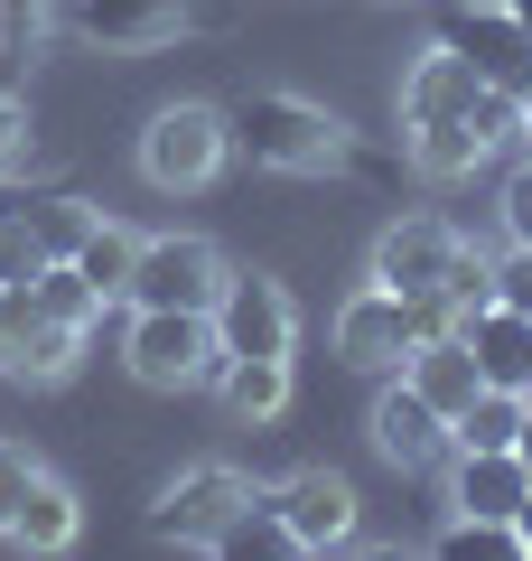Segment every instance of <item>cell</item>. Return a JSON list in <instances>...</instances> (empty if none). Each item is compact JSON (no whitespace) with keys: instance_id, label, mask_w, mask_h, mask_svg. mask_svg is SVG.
Returning <instances> with one entry per match:
<instances>
[{"instance_id":"603a6c76","label":"cell","mask_w":532,"mask_h":561,"mask_svg":"<svg viewBox=\"0 0 532 561\" xmlns=\"http://www.w3.org/2000/svg\"><path fill=\"white\" fill-rule=\"evenodd\" d=\"M66 262L94 280L103 300H122V280H131V262H140V234H131V225H113V216H94V225H84V243H76Z\"/></svg>"},{"instance_id":"484cf974","label":"cell","mask_w":532,"mask_h":561,"mask_svg":"<svg viewBox=\"0 0 532 561\" xmlns=\"http://www.w3.org/2000/svg\"><path fill=\"white\" fill-rule=\"evenodd\" d=\"M439 552H449V561H532L523 534H513V524H486V515H449Z\"/></svg>"},{"instance_id":"7c38bea8","label":"cell","mask_w":532,"mask_h":561,"mask_svg":"<svg viewBox=\"0 0 532 561\" xmlns=\"http://www.w3.org/2000/svg\"><path fill=\"white\" fill-rule=\"evenodd\" d=\"M458 243H467V234H458L449 216H393L374 234V280L402 290V300H420V290H439V272H449Z\"/></svg>"},{"instance_id":"9a60e30c","label":"cell","mask_w":532,"mask_h":561,"mask_svg":"<svg viewBox=\"0 0 532 561\" xmlns=\"http://www.w3.org/2000/svg\"><path fill=\"white\" fill-rule=\"evenodd\" d=\"M76 534H84V505H76V486L66 478H28L20 486V505H10V515H0V542H10V552H76Z\"/></svg>"},{"instance_id":"52a82bcc","label":"cell","mask_w":532,"mask_h":561,"mask_svg":"<svg viewBox=\"0 0 532 561\" xmlns=\"http://www.w3.org/2000/svg\"><path fill=\"white\" fill-rule=\"evenodd\" d=\"M216 346L224 356H290L299 346V309H290V290H280L271 272H224V290H216Z\"/></svg>"},{"instance_id":"f1b7e54d","label":"cell","mask_w":532,"mask_h":561,"mask_svg":"<svg viewBox=\"0 0 532 561\" xmlns=\"http://www.w3.org/2000/svg\"><path fill=\"white\" fill-rule=\"evenodd\" d=\"M47 28V0H0V66H20Z\"/></svg>"},{"instance_id":"8d00e7d4","label":"cell","mask_w":532,"mask_h":561,"mask_svg":"<svg viewBox=\"0 0 532 561\" xmlns=\"http://www.w3.org/2000/svg\"><path fill=\"white\" fill-rule=\"evenodd\" d=\"M523 140H532V84H523Z\"/></svg>"},{"instance_id":"30bf717a","label":"cell","mask_w":532,"mask_h":561,"mask_svg":"<svg viewBox=\"0 0 532 561\" xmlns=\"http://www.w3.org/2000/svg\"><path fill=\"white\" fill-rule=\"evenodd\" d=\"M336 356H346L355 375H393V365L412 356V300L383 290V280H365V290L336 309Z\"/></svg>"},{"instance_id":"1f68e13d","label":"cell","mask_w":532,"mask_h":561,"mask_svg":"<svg viewBox=\"0 0 532 561\" xmlns=\"http://www.w3.org/2000/svg\"><path fill=\"white\" fill-rule=\"evenodd\" d=\"M495 216H505V243H532V160L505 179V206H495Z\"/></svg>"},{"instance_id":"8992f818","label":"cell","mask_w":532,"mask_h":561,"mask_svg":"<svg viewBox=\"0 0 532 561\" xmlns=\"http://www.w3.org/2000/svg\"><path fill=\"white\" fill-rule=\"evenodd\" d=\"M243 505H253V478L224 468V459H197V468H177V478L150 496V534L159 542H216Z\"/></svg>"},{"instance_id":"8fae6325","label":"cell","mask_w":532,"mask_h":561,"mask_svg":"<svg viewBox=\"0 0 532 561\" xmlns=\"http://www.w3.org/2000/svg\"><path fill=\"white\" fill-rule=\"evenodd\" d=\"M262 496L280 505V524L299 534V552H336V542H355V486L336 478V468H290L280 486H262Z\"/></svg>"},{"instance_id":"9c48e42d","label":"cell","mask_w":532,"mask_h":561,"mask_svg":"<svg viewBox=\"0 0 532 561\" xmlns=\"http://www.w3.org/2000/svg\"><path fill=\"white\" fill-rule=\"evenodd\" d=\"M197 20V0H66V28L103 57H140V47H169L177 28Z\"/></svg>"},{"instance_id":"83f0119b","label":"cell","mask_w":532,"mask_h":561,"mask_svg":"<svg viewBox=\"0 0 532 561\" xmlns=\"http://www.w3.org/2000/svg\"><path fill=\"white\" fill-rule=\"evenodd\" d=\"M439 290H449V309L467 319V309H486V300H495V262L476 253V243H458V253H449V272H439Z\"/></svg>"},{"instance_id":"5bb4252c","label":"cell","mask_w":532,"mask_h":561,"mask_svg":"<svg viewBox=\"0 0 532 561\" xmlns=\"http://www.w3.org/2000/svg\"><path fill=\"white\" fill-rule=\"evenodd\" d=\"M523 496H532L523 449H449V505H458V515L513 524V505H523Z\"/></svg>"},{"instance_id":"44dd1931","label":"cell","mask_w":532,"mask_h":561,"mask_svg":"<svg viewBox=\"0 0 532 561\" xmlns=\"http://www.w3.org/2000/svg\"><path fill=\"white\" fill-rule=\"evenodd\" d=\"M523 412H532V393L486 383V393H476L467 412L449 421V449H513V440H523Z\"/></svg>"},{"instance_id":"e0dca14e","label":"cell","mask_w":532,"mask_h":561,"mask_svg":"<svg viewBox=\"0 0 532 561\" xmlns=\"http://www.w3.org/2000/svg\"><path fill=\"white\" fill-rule=\"evenodd\" d=\"M458 337H467V356H476L486 383H513V393H523V375H532V319H523V309L486 300V309L458 319Z\"/></svg>"},{"instance_id":"d6986e66","label":"cell","mask_w":532,"mask_h":561,"mask_svg":"<svg viewBox=\"0 0 532 561\" xmlns=\"http://www.w3.org/2000/svg\"><path fill=\"white\" fill-rule=\"evenodd\" d=\"M467 103H476V76H467L439 38L402 66V122H439V113H467Z\"/></svg>"},{"instance_id":"4fadbf2b","label":"cell","mask_w":532,"mask_h":561,"mask_svg":"<svg viewBox=\"0 0 532 561\" xmlns=\"http://www.w3.org/2000/svg\"><path fill=\"white\" fill-rule=\"evenodd\" d=\"M365 440H374L393 468H439V459H449V412H439V402H420L412 383L393 375V383L374 393V421H365Z\"/></svg>"},{"instance_id":"7402d4cb","label":"cell","mask_w":532,"mask_h":561,"mask_svg":"<svg viewBox=\"0 0 532 561\" xmlns=\"http://www.w3.org/2000/svg\"><path fill=\"white\" fill-rule=\"evenodd\" d=\"M206 552H224V561H290V552H299V534L280 524V505L253 486V505H243V515L224 524V534L206 542Z\"/></svg>"},{"instance_id":"7a4b0ae2","label":"cell","mask_w":532,"mask_h":561,"mask_svg":"<svg viewBox=\"0 0 532 561\" xmlns=\"http://www.w3.org/2000/svg\"><path fill=\"white\" fill-rule=\"evenodd\" d=\"M122 365H131V383H150V393L216 383L224 375L216 319H206V309H131V328H122Z\"/></svg>"},{"instance_id":"74e56055","label":"cell","mask_w":532,"mask_h":561,"mask_svg":"<svg viewBox=\"0 0 532 561\" xmlns=\"http://www.w3.org/2000/svg\"><path fill=\"white\" fill-rule=\"evenodd\" d=\"M513 20H523V28H532V0H513Z\"/></svg>"},{"instance_id":"f35d334b","label":"cell","mask_w":532,"mask_h":561,"mask_svg":"<svg viewBox=\"0 0 532 561\" xmlns=\"http://www.w3.org/2000/svg\"><path fill=\"white\" fill-rule=\"evenodd\" d=\"M0 290H10V280H0Z\"/></svg>"},{"instance_id":"5b68a950","label":"cell","mask_w":532,"mask_h":561,"mask_svg":"<svg viewBox=\"0 0 532 561\" xmlns=\"http://www.w3.org/2000/svg\"><path fill=\"white\" fill-rule=\"evenodd\" d=\"M224 272H234V262L206 234H150L140 262H131V280H122V300L131 309H216Z\"/></svg>"},{"instance_id":"e575fe53","label":"cell","mask_w":532,"mask_h":561,"mask_svg":"<svg viewBox=\"0 0 532 561\" xmlns=\"http://www.w3.org/2000/svg\"><path fill=\"white\" fill-rule=\"evenodd\" d=\"M20 206H28V197H20V187H10V179H0V225H10V216H20Z\"/></svg>"},{"instance_id":"836d02e7","label":"cell","mask_w":532,"mask_h":561,"mask_svg":"<svg viewBox=\"0 0 532 561\" xmlns=\"http://www.w3.org/2000/svg\"><path fill=\"white\" fill-rule=\"evenodd\" d=\"M20 150H28V113H20V103H10V94H0V169L20 160Z\"/></svg>"},{"instance_id":"4316f807","label":"cell","mask_w":532,"mask_h":561,"mask_svg":"<svg viewBox=\"0 0 532 561\" xmlns=\"http://www.w3.org/2000/svg\"><path fill=\"white\" fill-rule=\"evenodd\" d=\"M467 131L486 140V150H513V140H523V94H505V84H476V103H467Z\"/></svg>"},{"instance_id":"4dcf8cb0","label":"cell","mask_w":532,"mask_h":561,"mask_svg":"<svg viewBox=\"0 0 532 561\" xmlns=\"http://www.w3.org/2000/svg\"><path fill=\"white\" fill-rule=\"evenodd\" d=\"M495 300H505V309H523V319H532V243H513V253L495 262Z\"/></svg>"},{"instance_id":"ffe728a7","label":"cell","mask_w":532,"mask_h":561,"mask_svg":"<svg viewBox=\"0 0 532 561\" xmlns=\"http://www.w3.org/2000/svg\"><path fill=\"white\" fill-rule=\"evenodd\" d=\"M216 393H224V412H234L243 431H262V421L290 412V356H224Z\"/></svg>"},{"instance_id":"f546056e","label":"cell","mask_w":532,"mask_h":561,"mask_svg":"<svg viewBox=\"0 0 532 561\" xmlns=\"http://www.w3.org/2000/svg\"><path fill=\"white\" fill-rule=\"evenodd\" d=\"M47 272V253H38V234H28V206L10 225H0V280H38Z\"/></svg>"},{"instance_id":"ac0fdd59","label":"cell","mask_w":532,"mask_h":561,"mask_svg":"<svg viewBox=\"0 0 532 561\" xmlns=\"http://www.w3.org/2000/svg\"><path fill=\"white\" fill-rule=\"evenodd\" d=\"M402 160H412L430 187H449V179H476L495 150L467 131V113H439V122H402Z\"/></svg>"},{"instance_id":"d590c367","label":"cell","mask_w":532,"mask_h":561,"mask_svg":"<svg viewBox=\"0 0 532 561\" xmlns=\"http://www.w3.org/2000/svg\"><path fill=\"white\" fill-rule=\"evenodd\" d=\"M513 534H523V552H532V496H523V505H513Z\"/></svg>"},{"instance_id":"2e32d148","label":"cell","mask_w":532,"mask_h":561,"mask_svg":"<svg viewBox=\"0 0 532 561\" xmlns=\"http://www.w3.org/2000/svg\"><path fill=\"white\" fill-rule=\"evenodd\" d=\"M393 375H402V383H412V393H420V402H439V412H449V421H458V412H467V402H476V393H486V375H476V356H467V337H458V328H449V337H420V346H412V356H402V365H393Z\"/></svg>"},{"instance_id":"d4e9b609","label":"cell","mask_w":532,"mask_h":561,"mask_svg":"<svg viewBox=\"0 0 532 561\" xmlns=\"http://www.w3.org/2000/svg\"><path fill=\"white\" fill-rule=\"evenodd\" d=\"M94 216H103L94 197H28V234H38V253H47V262H66V253H76Z\"/></svg>"},{"instance_id":"ba28073f","label":"cell","mask_w":532,"mask_h":561,"mask_svg":"<svg viewBox=\"0 0 532 561\" xmlns=\"http://www.w3.org/2000/svg\"><path fill=\"white\" fill-rule=\"evenodd\" d=\"M84 356V328L47 319L38 300H28V280H10L0 290V375H20V383H66Z\"/></svg>"},{"instance_id":"277c9868","label":"cell","mask_w":532,"mask_h":561,"mask_svg":"<svg viewBox=\"0 0 532 561\" xmlns=\"http://www.w3.org/2000/svg\"><path fill=\"white\" fill-rule=\"evenodd\" d=\"M439 47H449L476 84H505V94H523V84H532V28L513 20V0H449Z\"/></svg>"},{"instance_id":"6da1fadb","label":"cell","mask_w":532,"mask_h":561,"mask_svg":"<svg viewBox=\"0 0 532 561\" xmlns=\"http://www.w3.org/2000/svg\"><path fill=\"white\" fill-rule=\"evenodd\" d=\"M224 131H234V150L253 169H280V179H327V169H346V122L327 103H309V94H243L224 113Z\"/></svg>"},{"instance_id":"cb8c5ba5","label":"cell","mask_w":532,"mask_h":561,"mask_svg":"<svg viewBox=\"0 0 532 561\" xmlns=\"http://www.w3.org/2000/svg\"><path fill=\"white\" fill-rule=\"evenodd\" d=\"M28 300H38L47 319H66V328H84V337H94V319H103V309H113V300H103V290H94V280L76 272V262H47V272L28 280Z\"/></svg>"},{"instance_id":"3957f363","label":"cell","mask_w":532,"mask_h":561,"mask_svg":"<svg viewBox=\"0 0 532 561\" xmlns=\"http://www.w3.org/2000/svg\"><path fill=\"white\" fill-rule=\"evenodd\" d=\"M234 160V131H224L216 103H159L150 122H140V179L159 187V197H187V187H216V169Z\"/></svg>"},{"instance_id":"d6a6232c","label":"cell","mask_w":532,"mask_h":561,"mask_svg":"<svg viewBox=\"0 0 532 561\" xmlns=\"http://www.w3.org/2000/svg\"><path fill=\"white\" fill-rule=\"evenodd\" d=\"M38 478V459H28V449H10L0 440V515H10V505H20V486Z\"/></svg>"}]
</instances>
